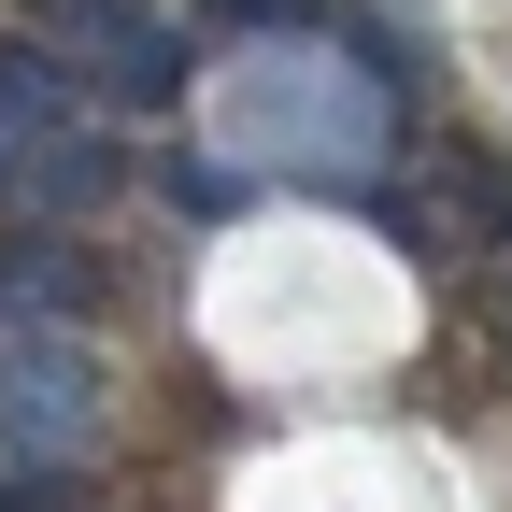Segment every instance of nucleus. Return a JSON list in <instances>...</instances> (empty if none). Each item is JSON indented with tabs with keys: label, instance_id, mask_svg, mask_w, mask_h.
Instances as JSON below:
<instances>
[{
	"label": "nucleus",
	"instance_id": "obj_1",
	"mask_svg": "<svg viewBox=\"0 0 512 512\" xmlns=\"http://www.w3.org/2000/svg\"><path fill=\"white\" fill-rule=\"evenodd\" d=\"M214 157L356 185V171L399 157V86H384L356 43H328V29H271V43H242L214 72Z\"/></svg>",
	"mask_w": 512,
	"mask_h": 512
},
{
	"label": "nucleus",
	"instance_id": "obj_2",
	"mask_svg": "<svg viewBox=\"0 0 512 512\" xmlns=\"http://www.w3.org/2000/svg\"><path fill=\"white\" fill-rule=\"evenodd\" d=\"M114 427V370L72 328H0V470L43 484V470H86Z\"/></svg>",
	"mask_w": 512,
	"mask_h": 512
},
{
	"label": "nucleus",
	"instance_id": "obj_3",
	"mask_svg": "<svg viewBox=\"0 0 512 512\" xmlns=\"http://www.w3.org/2000/svg\"><path fill=\"white\" fill-rule=\"evenodd\" d=\"M15 43H43L100 114H157V100H185V15H171V0H29Z\"/></svg>",
	"mask_w": 512,
	"mask_h": 512
},
{
	"label": "nucleus",
	"instance_id": "obj_4",
	"mask_svg": "<svg viewBox=\"0 0 512 512\" xmlns=\"http://www.w3.org/2000/svg\"><path fill=\"white\" fill-rule=\"evenodd\" d=\"M214 15H242V29H299V0H214Z\"/></svg>",
	"mask_w": 512,
	"mask_h": 512
},
{
	"label": "nucleus",
	"instance_id": "obj_5",
	"mask_svg": "<svg viewBox=\"0 0 512 512\" xmlns=\"http://www.w3.org/2000/svg\"><path fill=\"white\" fill-rule=\"evenodd\" d=\"M0 512H29V498H0Z\"/></svg>",
	"mask_w": 512,
	"mask_h": 512
}]
</instances>
